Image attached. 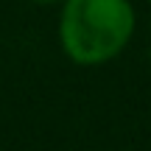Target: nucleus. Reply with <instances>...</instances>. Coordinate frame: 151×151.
Segmentation results:
<instances>
[{"label":"nucleus","mask_w":151,"mask_h":151,"mask_svg":"<svg viewBox=\"0 0 151 151\" xmlns=\"http://www.w3.org/2000/svg\"><path fill=\"white\" fill-rule=\"evenodd\" d=\"M137 14L132 0H65L59 17V45L81 67H98L126 50Z\"/></svg>","instance_id":"obj_1"},{"label":"nucleus","mask_w":151,"mask_h":151,"mask_svg":"<svg viewBox=\"0 0 151 151\" xmlns=\"http://www.w3.org/2000/svg\"><path fill=\"white\" fill-rule=\"evenodd\" d=\"M31 3H39V6H53V3H65V0H31Z\"/></svg>","instance_id":"obj_2"},{"label":"nucleus","mask_w":151,"mask_h":151,"mask_svg":"<svg viewBox=\"0 0 151 151\" xmlns=\"http://www.w3.org/2000/svg\"><path fill=\"white\" fill-rule=\"evenodd\" d=\"M148 6H151V0H148Z\"/></svg>","instance_id":"obj_3"},{"label":"nucleus","mask_w":151,"mask_h":151,"mask_svg":"<svg viewBox=\"0 0 151 151\" xmlns=\"http://www.w3.org/2000/svg\"><path fill=\"white\" fill-rule=\"evenodd\" d=\"M148 56H151V53H148Z\"/></svg>","instance_id":"obj_4"}]
</instances>
